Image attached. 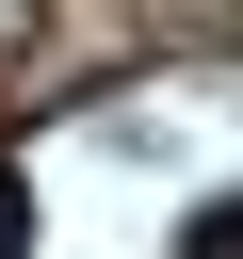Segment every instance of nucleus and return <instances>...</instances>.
<instances>
[{"label":"nucleus","instance_id":"f03ea898","mask_svg":"<svg viewBox=\"0 0 243 259\" xmlns=\"http://www.w3.org/2000/svg\"><path fill=\"white\" fill-rule=\"evenodd\" d=\"M0 259H32V178L0 162Z\"/></svg>","mask_w":243,"mask_h":259},{"label":"nucleus","instance_id":"f257e3e1","mask_svg":"<svg viewBox=\"0 0 243 259\" xmlns=\"http://www.w3.org/2000/svg\"><path fill=\"white\" fill-rule=\"evenodd\" d=\"M178 259H243V194H211V210L178 227Z\"/></svg>","mask_w":243,"mask_h":259}]
</instances>
